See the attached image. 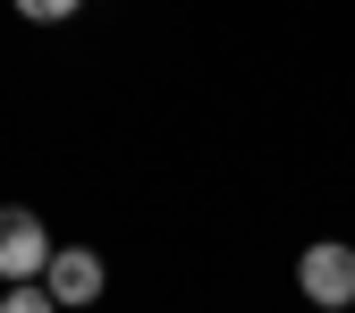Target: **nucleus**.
I'll list each match as a JSON object with an SVG mask.
<instances>
[{
	"mask_svg": "<svg viewBox=\"0 0 355 313\" xmlns=\"http://www.w3.org/2000/svg\"><path fill=\"white\" fill-rule=\"evenodd\" d=\"M0 313H60V296L42 280H9V296H0Z\"/></svg>",
	"mask_w": 355,
	"mask_h": 313,
	"instance_id": "4",
	"label": "nucleus"
},
{
	"mask_svg": "<svg viewBox=\"0 0 355 313\" xmlns=\"http://www.w3.org/2000/svg\"><path fill=\"white\" fill-rule=\"evenodd\" d=\"M42 262H51V229H42V212L0 203V280H42Z\"/></svg>",
	"mask_w": 355,
	"mask_h": 313,
	"instance_id": "2",
	"label": "nucleus"
},
{
	"mask_svg": "<svg viewBox=\"0 0 355 313\" xmlns=\"http://www.w3.org/2000/svg\"><path fill=\"white\" fill-rule=\"evenodd\" d=\"M296 288L313 296L322 313H347L355 305V246H338V237L330 246H304L296 254Z\"/></svg>",
	"mask_w": 355,
	"mask_h": 313,
	"instance_id": "1",
	"label": "nucleus"
},
{
	"mask_svg": "<svg viewBox=\"0 0 355 313\" xmlns=\"http://www.w3.org/2000/svg\"><path fill=\"white\" fill-rule=\"evenodd\" d=\"M76 9H85V0H17V17H26V26H68Z\"/></svg>",
	"mask_w": 355,
	"mask_h": 313,
	"instance_id": "5",
	"label": "nucleus"
},
{
	"mask_svg": "<svg viewBox=\"0 0 355 313\" xmlns=\"http://www.w3.org/2000/svg\"><path fill=\"white\" fill-rule=\"evenodd\" d=\"M42 288L60 296V313H68V305H94V296H102V254H94V246H51Z\"/></svg>",
	"mask_w": 355,
	"mask_h": 313,
	"instance_id": "3",
	"label": "nucleus"
},
{
	"mask_svg": "<svg viewBox=\"0 0 355 313\" xmlns=\"http://www.w3.org/2000/svg\"><path fill=\"white\" fill-rule=\"evenodd\" d=\"M347 313H355V305H347Z\"/></svg>",
	"mask_w": 355,
	"mask_h": 313,
	"instance_id": "6",
	"label": "nucleus"
}]
</instances>
